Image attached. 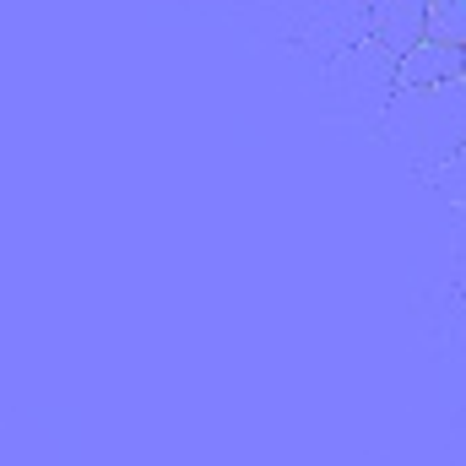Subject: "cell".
Here are the masks:
<instances>
[{
	"label": "cell",
	"instance_id": "cell-1",
	"mask_svg": "<svg viewBox=\"0 0 466 466\" xmlns=\"http://www.w3.org/2000/svg\"><path fill=\"white\" fill-rule=\"evenodd\" d=\"M396 76L407 93H423V87H451L461 82V49H445V44H412L401 60H396Z\"/></svg>",
	"mask_w": 466,
	"mask_h": 466
},
{
	"label": "cell",
	"instance_id": "cell-2",
	"mask_svg": "<svg viewBox=\"0 0 466 466\" xmlns=\"http://www.w3.org/2000/svg\"><path fill=\"white\" fill-rule=\"evenodd\" d=\"M374 33L380 44L401 60L412 44H423V16H429V0H374Z\"/></svg>",
	"mask_w": 466,
	"mask_h": 466
},
{
	"label": "cell",
	"instance_id": "cell-3",
	"mask_svg": "<svg viewBox=\"0 0 466 466\" xmlns=\"http://www.w3.org/2000/svg\"><path fill=\"white\" fill-rule=\"evenodd\" d=\"M423 38L445 44V49H466V0H429Z\"/></svg>",
	"mask_w": 466,
	"mask_h": 466
},
{
	"label": "cell",
	"instance_id": "cell-4",
	"mask_svg": "<svg viewBox=\"0 0 466 466\" xmlns=\"http://www.w3.org/2000/svg\"><path fill=\"white\" fill-rule=\"evenodd\" d=\"M440 185H445L456 201H466V141L456 147V152H451V163L440 168Z\"/></svg>",
	"mask_w": 466,
	"mask_h": 466
},
{
	"label": "cell",
	"instance_id": "cell-5",
	"mask_svg": "<svg viewBox=\"0 0 466 466\" xmlns=\"http://www.w3.org/2000/svg\"><path fill=\"white\" fill-rule=\"evenodd\" d=\"M461 82H466V49H461Z\"/></svg>",
	"mask_w": 466,
	"mask_h": 466
}]
</instances>
